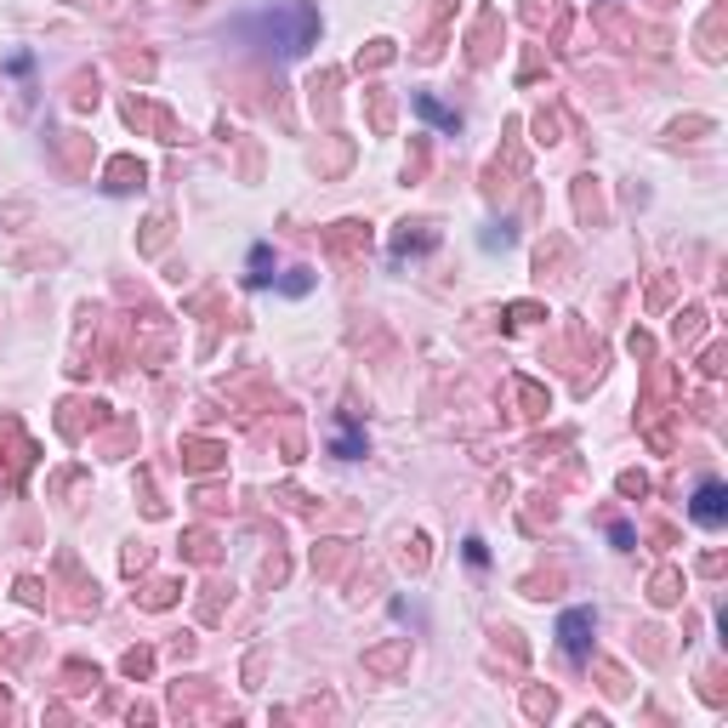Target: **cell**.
I'll list each match as a JSON object with an SVG mask.
<instances>
[{"label": "cell", "mask_w": 728, "mask_h": 728, "mask_svg": "<svg viewBox=\"0 0 728 728\" xmlns=\"http://www.w3.org/2000/svg\"><path fill=\"white\" fill-rule=\"evenodd\" d=\"M239 29H245V35H257L262 46H273L280 58H303L308 46H313V35H319V17L303 7V0H273L268 12L245 17Z\"/></svg>", "instance_id": "1"}, {"label": "cell", "mask_w": 728, "mask_h": 728, "mask_svg": "<svg viewBox=\"0 0 728 728\" xmlns=\"http://www.w3.org/2000/svg\"><path fill=\"white\" fill-rule=\"evenodd\" d=\"M689 513H694V523H706V530H717V523L728 518V490H723L717 479H706V484L694 490V507H689Z\"/></svg>", "instance_id": "2"}, {"label": "cell", "mask_w": 728, "mask_h": 728, "mask_svg": "<svg viewBox=\"0 0 728 728\" xmlns=\"http://www.w3.org/2000/svg\"><path fill=\"white\" fill-rule=\"evenodd\" d=\"M587 638H592V615H587V609H564V620H558V643L569 649V655H587Z\"/></svg>", "instance_id": "3"}, {"label": "cell", "mask_w": 728, "mask_h": 728, "mask_svg": "<svg viewBox=\"0 0 728 728\" xmlns=\"http://www.w3.org/2000/svg\"><path fill=\"white\" fill-rule=\"evenodd\" d=\"M416 114H421V120H433V125H439V132H456V125H461V120H456V114H449V109H439V103H433V97H416Z\"/></svg>", "instance_id": "4"}, {"label": "cell", "mask_w": 728, "mask_h": 728, "mask_svg": "<svg viewBox=\"0 0 728 728\" xmlns=\"http://www.w3.org/2000/svg\"><path fill=\"white\" fill-rule=\"evenodd\" d=\"M268 268H273V257H268V245H257V250H250V285H268V280H273V273H268Z\"/></svg>", "instance_id": "5"}]
</instances>
